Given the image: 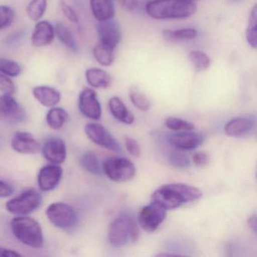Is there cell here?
Wrapping results in <instances>:
<instances>
[{
  "label": "cell",
  "instance_id": "d4e9b609",
  "mask_svg": "<svg viewBox=\"0 0 257 257\" xmlns=\"http://www.w3.org/2000/svg\"><path fill=\"white\" fill-rule=\"evenodd\" d=\"M93 55L99 64L103 67H109L115 60V49L98 43L93 49Z\"/></svg>",
  "mask_w": 257,
  "mask_h": 257
},
{
  "label": "cell",
  "instance_id": "1f68e13d",
  "mask_svg": "<svg viewBox=\"0 0 257 257\" xmlns=\"http://www.w3.org/2000/svg\"><path fill=\"white\" fill-rule=\"evenodd\" d=\"M0 73L10 77H18L22 74V67L13 60L0 58Z\"/></svg>",
  "mask_w": 257,
  "mask_h": 257
},
{
  "label": "cell",
  "instance_id": "ffe728a7",
  "mask_svg": "<svg viewBox=\"0 0 257 257\" xmlns=\"http://www.w3.org/2000/svg\"><path fill=\"white\" fill-rule=\"evenodd\" d=\"M93 16L97 22L111 20L115 16L113 0H90Z\"/></svg>",
  "mask_w": 257,
  "mask_h": 257
},
{
  "label": "cell",
  "instance_id": "ac0fdd59",
  "mask_svg": "<svg viewBox=\"0 0 257 257\" xmlns=\"http://www.w3.org/2000/svg\"><path fill=\"white\" fill-rule=\"evenodd\" d=\"M43 153L46 159L55 165L64 163L67 158V147L61 139L52 138L45 144Z\"/></svg>",
  "mask_w": 257,
  "mask_h": 257
},
{
  "label": "cell",
  "instance_id": "2e32d148",
  "mask_svg": "<svg viewBox=\"0 0 257 257\" xmlns=\"http://www.w3.org/2000/svg\"><path fill=\"white\" fill-rule=\"evenodd\" d=\"M55 27L47 21H39L34 28L31 43L36 48L45 47L55 40Z\"/></svg>",
  "mask_w": 257,
  "mask_h": 257
},
{
  "label": "cell",
  "instance_id": "484cf974",
  "mask_svg": "<svg viewBox=\"0 0 257 257\" xmlns=\"http://www.w3.org/2000/svg\"><path fill=\"white\" fill-rule=\"evenodd\" d=\"M79 163L81 167L90 174L100 176L103 172V168L100 165L98 158L92 152H86L81 157Z\"/></svg>",
  "mask_w": 257,
  "mask_h": 257
},
{
  "label": "cell",
  "instance_id": "3957f363",
  "mask_svg": "<svg viewBox=\"0 0 257 257\" xmlns=\"http://www.w3.org/2000/svg\"><path fill=\"white\" fill-rule=\"evenodd\" d=\"M140 235L139 224L135 215L130 212L118 215L109 225L108 237L111 244L115 247L135 243Z\"/></svg>",
  "mask_w": 257,
  "mask_h": 257
},
{
  "label": "cell",
  "instance_id": "d6986e66",
  "mask_svg": "<svg viewBox=\"0 0 257 257\" xmlns=\"http://www.w3.org/2000/svg\"><path fill=\"white\" fill-rule=\"evenodd\" d=\"M33 94L37 101L46 107H53L61 101V93L52 87L46 85L35 87L33 89Z\"/></svg>",
  "mask_w": 257,
  "mask_h": 257
},
{
  "label": "cell",
  "instance_id": "ee69618b",
  "mask_svg": "<svg viewBox=\"0 0 257 257\" xmlns=\"http://www.w3.org/2000/svg\"><path fill=\"white\" fill-rule=\"evenodd\" d=\"M187 1H190V2H193V1H195V0H187Z\"/></svg>",
  "mask_w": 257,
  "mask_h": 257
},
{
  "label": "cell",
  "instance_id": "7bdbcfd3",
  "mask_svg": "<svg viewBox=\"0 0 257 257\" xmlns=\"http://www.w3.org/2000/svg\"><path fill=\"white\" fill-rule=\"evenodd\" d=\"M232 1H234V2H240L242 0H232Z\"/></svg>",
  "mask_w": 257,
  "mask_h": 257
},
{
  "label": "cell",
  "instance_id": "d6a6232c",
  "mask_svg": "<svg viewBox=\"0 0 257 257\" xmlns=\"http://www.w3.org/2000/svg\"><path fill=\"white\" fill-rule=\"evenodd\" d=\"M168 162L172 168L176 169H186L191 165L189 158L183 153L179 152H173L168 156Z\"/></svg>",
  "mask_w": 257,
  "mask_h": 257
},
{
  "label": "cell",
  "instance_id": "5b68a950",
  "mask_svg": "<svg viewBox=\"0 0 257 257\" xmlns=\"http://www.w3.org/2000/svg\"><path fill=\"white\" fill-rule=\"evenodd\" d=\"M103 171L109 180L116 183L130 181L136 174L133 162L123 157H111L105 161Z\"/></svg>",
  "mask_w": 257,
  "mask_h": 257
},
{
  "label": "cell",
  "instance_id": "277c9868",
  "mask_svg": "<svg viewBox=\"0 0 257 257\" xmlns=\"http://www.w3.org/2000/svg\"><path fill=\"white\" fill-rule=\"evenodd\" d=\"M11 228L15 237L24 244L33 248L43 246V230L36 219L29 216H18L12 220Z\"/></svg>",
  "mask_w": 257,
  "mask_h": 257
},
{
  "label": "cell",
  "instance_id": "4fadbf2b",
  "mask_svg": "<svg viewBox=\"0 0 257 257\" xmlns=\"http://www.w3.org/2000/svg\"><path fill=\"white\" fill-rule=\"evenodd\" d=\"M99 43L111 49H116L121 39V32L116 22L111 20L99 22L97 25Z\"/></svg>",
  "mask_w": 257,
  "mask_h": 257
},
{
  "label": "cell",
  "instance_id": "7c38bea8",
  "mask_svg": "<svg viewBox=\"0 0 257 257\" xmlns=\"http://www.w3.org/2000/svg\"><path fill=\"white\" fill-rule=\"evenodd\" d=\"M168 141L174 148L180 150H194L201 147L204 141L205 136L198 132L192 131H183V132L173 134L168 138Z\"/></svg>",
  "mask_w": 257,
  "mask_h": 257
},
{
  "label": "cell",
  "instance_id": "74e56055",
  "mask_svg": "<svg viewBox=\"0 0 257 257\" xmlns=\"http://www.w3.org/2000/svg\"><path fill=\"white\" fill-rule=\"evenodd\" d=\"M126 150L134 157L138 158L141 155V149L139 144L134 138L126 137L124 139Z\"/></svg>",
  "mask_w": 257,
  "mask_h": 257
},
{
  "label": "cell",
  "instance_id": "d590c367",
  "mask_svg": "<svg viewBox=\"0 0 257 257\" xmlns=\"http://www.w3.org/2000/svg\"><path fill=\"white\" fill-rule=\"evenodd\" d=\"M0 91H2L4 94H11L13 95L17 91L15 82L10 79V76H6L0 73Z\"/></svg>",
  "mask_w": 257,
  "mask_h": 257
},
{
  "label": "cell",
  "instance_id": "4dcf8cb0",
  "mask_svg": "<svg viewBox=\"0 0 257 257\" xmlns=\"http://www.w3.org/2000/svg\"><path fill=\"white\" fill-rule=\"evenodd\" d=\"M189 61L193 65L194 68L198 72L205 71L210 67V58L204 52L192 50L189 52Z\"/></svg>",
  "mask_w": 257,
  "mask_h": 257
},
{
  "label": "cell",
  "instance_id": "52a82bcc",
  "mask_svg": "<svg viewBox=\"0 0 257 257\" xmlns=\"http://www.w3.org/2000/svg\"><path fill=\"white\" fill-rule=\"evenodd\" d=\"M42 203V195L35 189H28L6 204L7 210L13 214H29L37 210Z\"/></svg>",
  "mask_w": 257,
  "mask_h": 257
},
{
  "label": "cell",
  "instance_id": "f546056e",
  "mask_svg": "<svg viewBox=\"0 0 257 257\" xmlns=\"http://www.w3.org/2000/svg\"><path fill=\"white\" fill-rule=\"evenodd\" d=\"M129 98L134 106L143 112H147L151 107L150 100L138 87L133 86L130 88Z\"/></svg>",
  "mask_w": 257,
  "mask_h": 257
},
{
  "label": "cell",
  "instance_id": "44dd1931",
  "mask_svg": "<svg viewBox=\"0 0 257 257\" xmlns=\"http://www.w3.org/2000/svg\"><path fill=\"white\" fill-rule=\"evenodd\" d=\"M85 78L88 85L97 89H106L109 88L112 83L110 75L103 69L95 67L88 69L85 71Z\"/></svg>",
  "mask_w": 257,
  "mask_h": 257
},
{
  "label": "cell",
  "instance_id": "e0dca14e",
  "mask_svg": "<svg viewBox=\"0 0 257 257\" xmlns=\"http://www.w3.org/2000/svg\"><path fill=\"white\" fill-rule=\"evenodd\" d=\"M12 147L22 154H34L41 149L40 143L28 132H18L12 140Z\"/></svg>",
  "mask_w": 257,
  "mask_h": 257
},
{
  "label": "cell",
  "instance_id": "30bf717a",
  "mask_svg": "<svg viewBox=\"0 0 257 257\" xmlns=\"http://www.w3.org/2000/svg\"><path fill=\"white\" fill-rule=\"evenodd\" d=\"M25 111L11 94L0 96V120L9 123L22 122L25 118Z\"/></svg>",
  "mask_w": 257,
  "mask_h": 257
},
{
  "label": "cell",
  "instance_id": "60d3db41",
  "mask_svg": "<svg viewBox=\"0 0 257 257\" xmlns=\"http://www.w3.org/2000/svg\"><path fill=\"white\" fill-rule=\"evenodd\" d=\"M127 11H134L138 6V0H115Z\"/></svg>",
  "mask_w": 257,
  "mask_h": 257
},
{
  "label": "cell",
  "instance_id": "7a4b0ae2",
  "mask_svg": "<svg viewBox=\"0 0 257 257\" xmlns=\"http://www.w3.org/2000/svg\"><path fill=\"white\" fill-rule=\"evenodd\" d=\"M196 5L187 0H150L146 12L156 20L186 19L196 13Z\"/></svg>",
  "mask_w": 257,
  "mask_h": 257
},
{
  "label": "cell",
  "instance_id": "f1b7e54d",
  "mask_svg": "<svg viewBox=\"0 0 257 257\" xmlns=\"http://www.w3.org/2000/svg\"><path fill=\"white\" fill-rule=\"evenodd\" d=\"M47 0H31L27 7V14L33 22H39L43 19L47 10Z\"/></svg>",
  "mask_w": 257,
  "mask_h": 257
},
{
  "label": "cell",
  "instance_id": "83f0119b",
  "mask_svg": "<svg viewBox=\"0 0 257 257\" xmlns=\"http://www.w3.org/2000/svg\"><path fill=\"white\" fill-rule=\"evenodd\" d=\"M68 118L65 109L61 107H52L48 112L46 121L49 127L53 129H60L64 126Z\"/></svg>",
  "mask_w": 257,
  "mask_h": 257
},
{
  "label": "cell",
  "instance_id": "e575fe53",
  "mask_svg": "<svg viewBox=\"0 0 257 257\" xmlns=\"http://www.w3.org/2000/svg\"><path fill=\"white\" fill-rule=\"evenodd\" d=\"M15 12L8 6H0V31L11 26L15 20Z\"/></svg>",
  "mask_w": 257,
  "mask_h": 257
},
{
  "label": "cell",
  "instance_id": "8992f818",
  "mask_svg": "<svg viewBox=\"0 0 257 257\" xmlns=\"http://www.w3.org/2000/svg\"><path fill=\"white\" fill-rule=\"evenodd\" d=\"M48 219L57 228L70 229L78 222L77 213L74 209L62 202L53 203L46 210Z\"/></svg>",
  "mask_w": 257,
  "mask_h": 257
},
{
  "label": "cell",
  "instance_id": "836d02e7",
  "mask_svg": "<svg viewBox=\"0 0 257 257\" xmlns=\"http://www.w3.org/2000/svg\"><path fill=\"white\" fill-rule=\"evenodd\" d=\"M165 125L170 130L172 131H193L195 125L192 122L177 118V117H168L165 120Z\"/></svg>",
  "mask_w": 257,
  "mask_h": 257
},
{
  "label": "cell",
  "instance_id": "f35d334b",
  "mask_svg": "<svg viewBox=\"0 0 257 257\" xmlns=\"http://www.w3.org/2000/svg\"><path fill=\"white\" fill-rule=\"evenodd\" d=\"M192 162L197 166L203 167L209 163V158L204 153H195L192 157Z\"/></svg>",
  "mask_w": 257,
  "mask_h": 257
},
{
  "label": "cell",
  "instance_id": "8d00e7d4",
  "mask_svg": "<svg viewBox=\"0 0 257 257\" xmlns=\"http://www.w3.org/2000/svg\"><path fill=\"white\" fill-rule=\"evenodd\" d=\"M61 10H62L63 14L66 18L68 19L69 22L71 23L78 25L79 22V16H78L76 12L68 4H66L63 1L61 4Z\"/></svg>",
  "mask_w": 257,
  "mask_h": 257
},
{
  "label": "cell",
  "instance_id": "5bb4252c",
  "mask_svg": "<svg viewBox=\"0 0 257 257\" xmlns=\"http://www.w3.org/2000/svg\"><path fill=\"white\" fill-rule=\"evenodd\" d=\"M63 169L58 165H49L40 170L38 175V185L44 192L53 190L62 178Z\"/></svg>",
  "mask_w": 257,
  "mask_h": 257
},
{
  "label": "cell",
  "instance_id": "ab89813d",
  "mask_svg": "<svg viewBox=\"0 0 257 257\" xmlns=\"http://www.w3.org/2000/svg\"><path fill=\"white\" fill-rule=\"evenodd\" d=\"M13 189L10 184L0 180V198H7L13 195Z\"/></svg>",
  "mask_w": 257,
  "mask_h": 257
},
{
  "label": "cell",
  "instance_id": "cb8c5ba5",
  "mask_svg": "<svg viewBox=\"0 0 257 257\" xmlns=\"http://www.w3.org/2000/svg\"><path fill=\"white\" fill-rule=\"evenodd\" d=\"M162 36L168 41H189L196 38L198 31L191 28H181L175 31L165 30L162 32Z\"/></svg>",
  "mask_w": 257,
  "mask_h": 257
},
{
  "label": "cell",
  "instance_id": "8fae6325",
  "mask_svg": "<svg viewBox=\"0 0 257 257\" xmlns=\"http://www.w3.org/2000/svg\"><path fill=\"white\" fill-rule=\"evenodd\" d=\"M79 109L87 118L99 120L101 118L102 107L97 93L91 88H85L79 97Z\"/></svg>",
  "mask_w": 257,
  "mask_h": 257
},
{
  "label": "cell",
  "instance_id": "b9f144b4",
  "mask_svg": "<svg viewBox=\"0 0 257 257\" xmlns=\"http://www.w3.org/2000/svg\"><path fill=\"white\" fill-rule=\"evenodd\" d=\"M247 223L255 234L256 233V216L255 214L251 215L248 219Z\"/></svg>",
  "mask_w": 257,
  "mask_h": 257
},
{
  "label": "cell",
  "instance_id": "6da1fadb",
  "mask_svg": "<svg viewBox=\"0 0 257 257\" xmlns=\"http://www.w3.org/2000/svg\"><path fill=\"white\" fill-rule=\"evenodd\" d=\"M202 196L198 188L184 183H171L164 185L152 194L153 202L166 210H174L183 204L197 201Z\"/></svg>",
  "mask_w": 257,
  "mask_h": 257
},
{
  "label": "cell",
  "instance_id": "9a60e30c",
  "mask_svg": "<svg viewBox=\"0 0 257 257\" xmlns=\"http://www.w3.org/2000/svg\"><path fill=\"white\" fill-rule=\"evenodd\" d=\"M255 125V119L252 115L236 117L225 125V133L231 138H240L252 132Z\"/></svg>",
  "mask_w": 257,
  "mask_h": 257
},
{
  "label": "cell",
  "instance_id": "9c48e42d",
  "mask_svg": "<svg viewBox=\"0 0 257 257\" xmlns=\"http://www.w3.org/2000/svg\"><path fill=\"white\" fill-rule=\"evenodd\" d=\"M85 132L94 144L116 153H121V145L101 124L89 123L85 125Z\"/></svg>",
  "mask_w": 257,
  "mask_h": 257
},
{
  "label": "cell",
  "instance_id": "f6af8a7d",
  "mask_svg": "<svg viewBox=\"0 0 257 257\" xmlns=\"http://www.w3.org/2000/svg\"><path fill=\"white\" fill-rule=\"evenodd\" d=\"M1 254H2V252H1V248H0V256H1Z\"/></svg>",
  "mask_w": 257,
  "mask_h": 257
},
{
  "label": "cell",
  "instance_id": "603a6c76",
  "mask_svg": "<svg viewBox=\"0 0 257 257\" xmlns=\"http://www.w3.org/2000/svg\"><path fill=\"white\" fill-rule=\"evenodd\" d=\"M55 36H57L59 41L74 53L79 51L77 42L75 39L72 31L64 24L58 22L55 27Z\"/></svg>",
  "mask_w": 257,
  "mask_h": 257
},
{
  "label": "cell",
  "instance_id": "4316f807",
  "mask_svg": "<svg viewBox=\"0 0 257 257\" xmlns=\"http://www.w3.org/2000/svg\"><path fill=\"white\" fill-rule=\"evenodd\" d=\"M257 6L254 5L249 13L247 27L246 29V40L248 44L252 49H256L257 46Z\"/></svg>",
  "mask_w": 257,
  "mask_h": 257
},
{
  "label": "cell",
  "instance_id": "ba28073f",
  "mask_svg": "<svg viewBox=\"0 0 257 257\" xmlns=\"http://www.w3.org/2000/svg\"><path fill=\"white\" fill-rule=\"evenodd\" d=\"M166 211L163 207L152 201L151 204L144 206L140 210L137 220L143 229L153 232L165 220Z\"/></svg>",
  "mask_w": 257,
  "mask_h": 257
},
{
  "label": "cell",
  "instance_id": "7402d4cb",
  "mask_svg": "<svg viewBox=\"0 0 257 257\" xmlns=\"http://www.w3.org/2000/svg\"><path fill=\"white\" fill-rule=\"evenodd\" d=\"M109 108L114 118H116L120 122L132 124L135 121L133 114L127 109L119 97H113L109 99Z\"/></svg>",
  "mask_w": 257,
  "mask_h": 257
}]
</instances>
